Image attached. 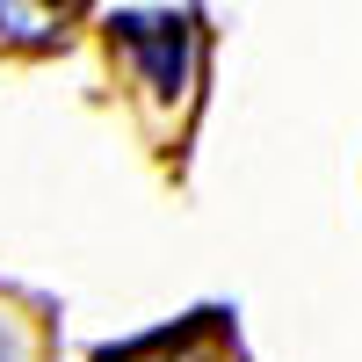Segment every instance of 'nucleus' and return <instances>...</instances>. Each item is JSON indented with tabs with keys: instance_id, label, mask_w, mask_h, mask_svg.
Here are the masks:
<instances>
[{
	"instance_id": "f257e3e1",
	"label": "nucleus",
	"mask_w": 362,
	"mask_h": 362,
	"mask_svg": "<svg viewBox=\"0 0 362 362\" xmlns=\"http://www.w3.org/2000/svg\"><path fill=\"white\" fill-rule=\"evenodd\" d=\"M87 0H0V51H37L51 37H66Z\"/></svg>"
},
{
	"instance_id": "f03ea898",
	"label": "nucleus",
	"mask_w": 362,
	"mask_h": 362,
	"mask_svg": "<svg viewBox=\"0 0 362 362\" xmlns=\"http://www.w3.org/2000/svg\"><path fill=\"white\" fill-rule=\"evenodd\" d=\"M109 362H203L196 341H153V348H131V355H109Z\"/></svg>"
}]
</instances>
